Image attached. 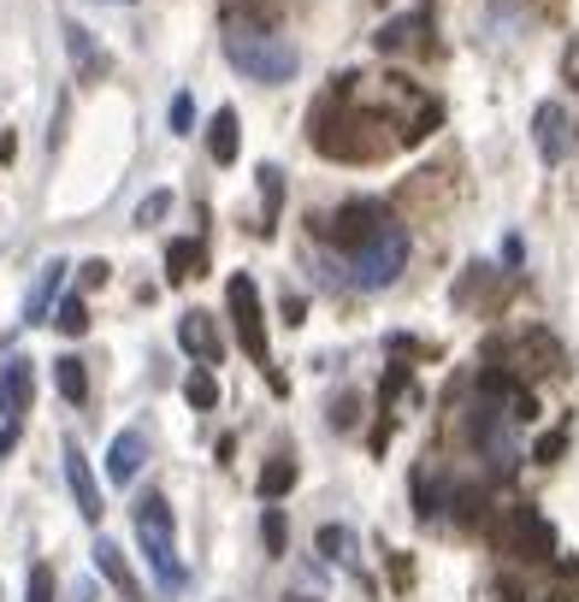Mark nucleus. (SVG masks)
<instances>
[{
  "label": "nucleus",
  "mask_w": 579,
  "mask_h": 602,
  "mask_svg": "<svg viewBox=\"0 0 579 602\" xmlns=\"http://www.w3.org/2000/svg\"><path fill=\"white\" fill-rule=\"evenodd\" d=\"M107 284V261H83V289H101Z\"/></svg>",
  "instance_id": "28"
},
{
  "label": "nucleus",
  "mask_w": 579,
  "mask_h": 602,
  "mask_svg": "<svg viewBox=\"0 0 579 602\" xmlns=\"http://www.w3.org/2000/svg\"><path fill=\"white\" fill-rule=\"evenodd\" d=\"M65 42H72V54H77V72H83V77H101V72H107V60H101L95 47H90V30H83V24H65Z\"/></svg>",
  "instance_id": "20"
},
{
  "label": "nucleus",
  "mask_w": 579,
  "mask_h": 602,
  "mask_svg": "<svg viewBox=\"0 0 579 602\" xmlns=\"http://www.w3.org/2000/svg\"><path fill=\"white\" fill-rule=\"evenodd\" d=\"M30 602H54V567L48 561L30 567Z\"/></svg>",
  "instance_id": "25"
},
{
  "label": "nucleus",
  "mask_w": 579,
  "mask_h": 602,
  "mask_svg": "<svg viewBox=\"0 0 579 602\" xmlns=\"http://www.w3.org/2000/svg\"><path fill=\"white\" fill-rule=\"evenodd\" d=\"M568 77L579 83V47H573V54H568Z\"/></svg>",
  "instance_id": "34"
},
{
  "label": "nucleus",
  "mask_w": 579,
  "mask_h": 602,
  "mask_svg": "<svg viewBox=\"0 0 579 602\" xmlns=\"http://www.w3.org/2000/svg\"><path fill=\"white\" fill-rule=\"evenodd\" d=\"M420 36H425V19L414 12V19H390L372 42H379V54H408V47H420Z\"/></svg>",
  "instance_id": "14"
},
{
  "label": "nucleus",
  "mask_w": 579,
  "mask_h": 602,
  "mask_svg": "<svg viewBox=\"0 0 579 602\" xmlns=\"http://www.w3.org/2000/svg\"><path fill=\"white\" fill-rule=\"evenodd\" d=\"M12 443H19V425L7 420V425H0V461H7V450H12Z\"/></svg>",
  "instance_id": "32"
},
{
  "label": "nucleus",
  "mask_w": 579,
  "mask_h": 602,
  "mask_svg": "<svg viewBox=\"0 0 579 602\" xmlns=\"http://www.w3.org/2000/svg\"><path fill=\"white\" fill-rule=\"evenodd\" d=\"M225 60L243 72L249 83H290L296 77V47H290V36H278L272 24H249V19H231L225 24Z\"/></svg>",
  "instance_id": "1"
},
{
  "label": "nucleus",
  "mask_w": 579,
  "mask_h": 602,
  "mask_svg": "<svg viewBox=\"0 0 579 602\" xmlns=\"http://www.w3.org/2000/svg\"><path fill=\"white\" fill-rule=\"evenodd\" d=\"M60 284H65V261H48L42 278H36V289H30V302H24V319H30V325L48 319V302L60 296Z\"/></svg>",
  "instance_id": "13"
},
{
  "label": "nucleus",
  "mask_w": 579,
  "mask_h": 602,
  "mask_svg": "<svg viewBox=\"0 0 579 602\" xmlns=\"http://www.w3.org/2000/svg\"><path fill=\"white\" fill-rule=\"evenodd\" d=\"M261 543H266V556H284V549H290V526H284L278 508L261 514Z\"/></svg>",
  "instance_id": "24"
},
{
  "label": "nucleus",
  "mask_w": 579,
  "mask_h": 602,
  "mask_svg": "<svg viewBox=\"0 0 579 602\" xmlns=\"http://www.w3.org/2000/svg\"><path fill=\"white\" fill-rule=\"evenodd\" d=\"M225 314H231V325H236V342L249 349V360L266 372V384L284 395V378H278V367H272V342H266V314H261V289H254V278L249 272H236V278L225 284Z\"/></svg>",
  "instance_id": "4"
},
{
  "label": "nucleus",
  "mask_w": 579,
  "mask_h": 602,
  "mask_svg": "<svg viewBox=\"0 0 579 602\" xmlns=\"http://www.w3.org/2000/svg\"><path fill=\"white\" fill-rule=\"evenodd\" d=\"M402 266H408V231H402V225H385L372 243L337 254V261H331V278L349 284V289H390V284L402 278Z\"/></svg>",
  "instance_id": "2"
},
{
  "label": "nucleus",
  "mask_w": 579,
  "mask_h": 602,
  "mask_svg": "<svg viewBox=\"0 0 579 602\" xmlns=\"http://www.w3.org/2000/svg\"><path fill=\"white\" fill-rule=\"evenodd\" d=\"M331 425H355V395H344V402L331 408Z\"/></svg>",
  "instance_id": "30"
},
{
  "label": "nucleus",
  "mask_w": 579,
  "mask_h": 602,
  "mask_svg": "<svg viewBox=\"0 0 579 602\" xmlns=\"http://www.w3.org/2000/svg\"><path fill=\"white\" fill-rule=\"evenodd\" d=\"M30 395H36V367L19 355V360H7V367H0V414L19 425L30 414Z\"/></svg>",
  "instance_id": "7"
},
{
  "label": "nucleus",
  "mask_w": 579,
  "mask_h": 602,
  "mask_svg": "<svg viewBox=\"0 0 579 602\" xmlns=\"http://www.w3.org/2000/svg\"><path fill=\"white\" fill-rule=\"evenodd\" d=\"M65 478H72V496H77V514L83 520H101V490H95V473H90V461H83L77 443H65Z\"/></svg>",
  "instance_id": "11"
},
{
  "label": "nucleus",
  "mask_w": 579,
  "mask_h": 602,
  "mask_svg": "<svg viewBox=\"0 0 579 602\" xmlns=\"http://www.w3.org/2000/svg\"><path fill=\"white\" fill-rule=\"evenodd\" d=\"M54 325H60L65 337H83V331H90V307H83V296H65V302L54 307Z\"/></svg>",
  "instance_id": "22"
},
{
  "label": "nucleus",
  "mask_w": 579,
  "mask_h": 602,
  "mask_svg": "<svg viewBox=\"0 0 579 602\" xmlns=\"http://www.w3.org/2000/svg\"><path fill=\"white\" fill-rule=\"evenodd\" d=\"M497 549L503 556H515V561H550L556 556V531L550 520H544L538 508H508L503 520H497Z\"/></svg>",
  "instance_id": "6"
},
{
  "label": "nucleus",
  "mask_w": 579,
  "mask_h": 602,
  "mask_svg": "<svg viewBox=\"0 0 579 602\" xmlns=\"http://www.w3.org/2000/svg\"><path fill=\"white\" fill-rule=\"evenodd\" d=\"M201 266H208V254H201V243H190V236L166 249V278H172V284H190V278H201Z\"/></svg>",
  "instance_id": "15"
},
{
  "label": "nucleus",
  "mask_w": 579,
  "mask_h": 602,
  "mask_svg": "<svg viewBox=\"0 0 579 602\" xmlns=\"http://www.w3.org/2000/svg\"><path fill=\"white\" fill-rule=\"evenodd\" d=\"M136 543H143L148 567H155V579L166 591H183V561H178V520L172 508H166L160 490L136 496Z\"/></svg>",
  "instance_id": "3"
},
{
  "label": "nucleus",
  "mask_w": 579,
  "mask_h": 602,
  "mask_svg": "<svg viewBox=\"0 0 579 602\" xmlns=\"http://www.w3.org/2000/svg\"><path fill=\"white\" fill-rule=\"evenodd\" d=\"M385 225H397V213H390L385 201H344V208H337V213H326L314 231L326 236V243H331L337 254H349V249L372 243V236H379Z\"/></svg>",
  "instance_id": "5"
},
{
  "label": "nucleus",
  "mask_w": 579,
  "mask_h": 602,
  "mask_svg": "<svg viewBox=\"0 0 579 602\" xmlns=\"http://www.w3.org/2000/svg\"><path fill=\"white\" fill-rule=\"evenodd\" d=\"M178 342H183V349H190V355L201 360V367H219V355H225V342H219L213 319H208V314H196V307L178 319Z\"/></svg>",
  "instance_id": "10"
},
{
  "label": "nucleus",
  "mask_w": 579,
  "mask_h": 602,
  "mask_svg": "<svg viewBox=\"0 0 579 602\" xmlns=\"http://www.w3.org/2000/svg\"><path fill=\"white\" fill-rule=\"evenodd\" d=\"M190 118H196L190 95H178V101H172V130H190Z\"/></svg>",
  "instance_id": "29"
},
{
  "label": "nucleus",
  "mask_w": 579,
  "mask_h": 602,
  "mask_svg": "<svg viewBox=\"0 0 579 602\" xmlns=\"http://www.w3.org/2000/svg\"><path fill=\"white\" fill-rule=\"evenodd\" d=\"M54 384H60L65 402H90V367H83L77 355H60L54 360Z\"/></svg>",
  "instance_id": "17"
},
{
  "label": "nucleus",
  "mask_w": 579,
  "mask_h": 602,
  "mask_svg": "<svg viewBox=\"0 0 579 602\" xmlns=\"http://www.w3.org/2000/svg\"><path fill=\"white\" fill-rule=\"evenodd\" d=\"M561 450H568V437H561V432H550V437H538V450H533V461H544V467H550V461H556Z\"/></svg>",
  "instance_id": "27"
},
{
  "label": "nucleus",
  "mask_w": 579,
  "mask_h": 602,
  "mask_svg": "<svg viewBox=\"0 0 579 602\" xmlns=\"http://www.w3.org/2000/svg\"><path fill=\"white\" fill-rule=\"evenodd\" d=\"M254 178H261V201H266L261 236H272V231H278V213H284V171H278V166H261Z\"/></svg>",
  "instance_id": "18"
},
{
  "label": "nucleus",
  "mask_w": 579,
  "mask_h": 602,
  "mask_svg": "<svg viewBox=\"0 0 579 602\" xmlns=\"http://www.w3.org/2000/svg\"><path fill=\"white\" fill-rule=\"evenodd\" d=\"M19 154V142H12V130H0V160H12Z\"/></svg>",
  "instance_id": "33"
},
{
  "label": "nucleus",
  "mask_w": 579,
  "mask_h": 602,
  "mask_svg": "<svg viewBox=\"0 0 579 602\" xmlns=\"http://www.w3.org/2000/svg\"><path fill=\"white\" fill-rule=\"evenodd\" d=\"M533 142H538V154L550 166L568 160V113H561L556 101H544V107L533 113Z\"/></svg>",
  "instance_id": "9"
},
{
  "label": "nucleus",
  "mask_w": 579,
  "mask_h": 602,
  "mask_svg": "<svg viewBox=\"0 0 579 602\" xmlns=\"http://www.w3.org/2000/svg\"><path fill=\"white\" fill-rule=\"evenodd\" d=\"M319 556L326 561H355V531L349 526H319Z\"/></svg>",
  "instance_id": "21"
},
{
  "label": "nucleus",
  "mask_w": 579,
  "mask_h": 602,
  "mask_svg": "<svg viewBox=\"0 0 579 602\" xmlns=\"http://www.w3.org/2000/svg\"><path fill=\"white\" fill-rule=\"evenodd\" d=\"M302 314H308V302H302V296H284V319L302 325Z\"/></svg>",
  "instance_id": "31"
},
{
  "label": "nucleus",
  "mask_w": 579,
  "mask_h": 602,
  "mask_svg": "<svg viewBox=\"0 0 579 602\" xmlns=\"http://www.w3.org/2000/svg\"><path fill=\"white\" fill-rule=\"evenodd\" d=\"M302 602H314V596H302Z\"/></svg>",
  "instance_id": "35"
},
{
  "label": "nucleus",
  "mask_w": 579,
  "mask_h": 602,
  "mask_svg": "<svg viewBox=\"0 0 579 602\" xmlns=\"http://www.w3.org/2000/svg\"><path fill=\"white\" fill-rule=\"evenodd\" d=\"M183 395H190V408H213L219 402V378L208 367H196L190 378H183Z\"/></svg>",
  "instance_id": "23"
},
{
  "label": "nucleus",
  "mask_w": 579,
  "mask_h": 602,
  "mask_svg": "<svg viewBox=\"0 0 579 602\" xmlns=\"http://www.w3.org/2000/svg\"><path fill=\"white\" fill-rule=\"evenodd\" d=\"M290 485H296V461H290V455H272L266 467H261V478H254V490H261L266 503H278Z\"/></svg>",
  "instance_id": "19"
},
{
  "label": "nucleus",
  "mask_w": 579,
  "mask_h": 602,
  "mask_svg": "<svg viewBox=\"0 0 579 602\" xmlns=\"http://www.w3.org/2000/svg\"><path fill=\"white\" fill-rule=\"evenodd\" d=\"M208 154H213V166H231V160H236V113H231V107L213 113V125H208Z\"/></svg>",
  "instance_id": "16"
},
{
  "label": "nucleus",
  "mask_w": 579,
  "mask_h": 602,
  "mask_svg": "<svg viewBox=\"0 0 579 602\" xmlns=\"http://www.w3.org/2000/svg\"><path fill=\"white\" fill-rule=\"evenodd\" d=\"M166 208H172V196H166V189H155V196H148L143 208H136V225H160Z\"/></svg>",
  "instance_id": "26"
},
{
  "label": "nucleus",
  "mask_w": 579,
  "mask_h": 602,
  "mask_svg": "<svg viewBox=\"0 0 579 602\" xmlns=\"http://www.w3.org/2000/svg\"><path fill=\"white\" fill-rule=\"evenodd\" d=\"M95 573L107 579V584H113V591L125 596V602H148L143 579H136V573H130V561H125V549H118V543H107V538L95 543Z\"/></svg>",
  "instance_id": "8"
},
{
  "label": "nucleus",
  "mask_w": 579,
  "mask_h": 602,
  "mask_svg": "<svg viewBox=\"0 0 579 602\" xmlns=\"http://www.w3.org/2000/svg\"><path fill=\"white\" fill-rule=\"evenodd\" d=\"M143 461H148V437L143 432H118L113 450H107V478L113 485H130V478L143 473Z\"/></svg>",
  "instance_id": "12"
}]
</instances>
